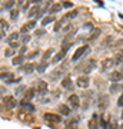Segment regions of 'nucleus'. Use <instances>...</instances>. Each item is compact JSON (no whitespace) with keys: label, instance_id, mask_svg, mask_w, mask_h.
Wrapping results in <instances>:
<instances>
[{"label":"nucleus","instance_id":"nucleus-1","mask_svg":"<svg viewBox=\"0 0 123 129\" xmlns=\"http://www.w3.org/2000/svg\"><path fill=\"white\" fill-rule=\"evenodd\" d=\"M96 68V60L95 59H89L85 64H82V66H79V69H82L83 70V73L87 75V73H90L92 70Z\"/></svg>","mask_w":123,"mask_h":129},{"label":"nucleus","instance_id":"nucleus-2","mask_svg":"<svg viewBox=\"0 0 123 129\" xmlns=\"http://www.w3.org/2000/svg\"><path fill=\"white\" fill-rule=\"evenodd\" d=\"M97 108L100 109V111H105V109H107V106H109V98H107V95H100V96L97 98Z\"/></svg>","mask_w":123,"mask_h":129},{"label":"nucleus","instance_id":"nucleus-3","mask_svg":"<svg viewBox=\"0 0 123 129\" xmlns=\"http://www.w3.org/2000/svg\"><path fill=\"white\" fill-rule=\"evenodd\" d=\"M86 53H89V46H87V45L77 47V49H76V52L73 53L72 60H77V59H80V57H82V56H85Z\"/></svg>","mask_w":123,"mask_h":129},{"label":"nucleus","instance_id":"nucleus-4","mask_svg":"<svg viewBox=\"0 0 123 129\" xmlns=\"http://www.w3.org/2000/svg\"><path fill=\"white\" fill-rule=\"evenodd\" d=\"M45 120L52 125H57L62 122V116L56 115V113H45Z\"/></svg>","mask_w":123,"mask_h":129},{"label":"nucleus","instance_id":"nucleus-5","mask_svg":"<svg viewBox=\"0 0 123 129\" xmlns=\"http://www.w3.org/2000/svg\"><path fill=\"white\" fill-rule=\"evenodd\" d=\"M3 105H5L6 109H13V108H16L17 102L13 96H5L3 98Z\"/></svg>","mask_w":123,"mask_h":129},{"label":"nucleus","instance_id":"nucleus-6","mask_svg":"<svg viewBox=\"0 0 123 129\" xmlns=\"http://www.w3.org/2000/svg\"><path fill=\"white\" fill-rule=\"evenodd\" d=\"M122 79H123V73L122 72H119V70H114V72H112V73L109 75V80L110 82H113V83L122 82Z\"/></svg>","mask_w":123,"mask_h":129},{"label":"nucleus","instance_id":"nucleus-7","mask_svg":"<svg viewBox=\"0 0 123 129\" xmlns=\"http://www.w3.org/2000/svg\"><path fill=\"white\" fill-rule=\"evenodd\" d=\"M64 72V68H57V69H55L53 72L50 73V80H53V82H56V80H59V79H62V75H63Z\"/></svg>","mask_w":123,"mask_h":129},{"label":"nucleus","instance_id":"nucleus-8","mask_svg":"<svg viewBox=\"0 0 123 129\" xmlns=\"http://www.w3.org/2000/svg\"><path fill=\"white\" fill-rule=\"evenodd\" d=\"M90 85V79H89V76H80V78H77V86L79 88H87Z\"/></svg>","mask_w":123,"mask_h":129},{"label":"nucleus","instance_id":"nucleus-9","mask_svg":"<svg viewBox=\"0 0 123 129\" xmlns=\"http://www.w3.org/2000/svg\"><path fill=\"white\" fill-rule=\"evenodd\" d=\"M0 79L6 80V82H9V83H13V82H17L19 80V79H14L13 73H10V72H3V73L0 75Z\"/></svg>","mask_w":123,"mask_h":129},{"label":"nucleus","instance_id":"nucleus-10","mask_svg":"<svg viewBox=\"0 0 123 129\" xmlns=\"http://www.w3.org/2000/svg\"><path fill=\"white\" fill-rule=\"evenodd\" d=\"M69 103H70V106H72L73 109H77L79 106H80L79 96L77 95H72V96H69Z\"/></svg>","mask_w":123,"mask_h":129},{"label":"nucleus","instance_id":"nucleus-11","mask_svg":"<svg viewBox=\"0 0 123 129\" xmlns=\"http://www.w3.org/2000/svg\"><path fill=\"white\" fill-rule=\"evenodd\" d=\"M113 64H114V59H112V57H107V59H105L103 62H102V70L110 69V68H113Z\"/></svg>","mask_w":123,"mask_h":129},{"label":"nucleus","instance_id":"nucleus-12","mask_svg":"<svg viewBox=\"0 0 123 129\" xmlns=\"http://www.w3.org/2000/svg\"><path fill=\"white\" fill-rule=\"evenodd\" d=\"M77 16V10H70V12H67V13L63 14V17H62V20H63L64 23L67 22V20H73V19Z\"/></svg>","mask_w":123,"mask_h":129},{"label":"nucleus","instance_id":"nucleus-13","mask_svg":"<svg viewBox=\"0 0 123 129\" xmlns=\"http://www.w3.org/2000/svg\"><path fill=\"white\" fill-rule=\"evenodd\" d=\"M34 27H36V22H34V20H30V22H27L24 26H22L20 32L26 33V32H29V30H32V29H34Z\"/></svg>","mask_w":123,"mask_h":129},{"label":"nucleus","instance_id":"nucleus-14","mask_svg":"<svg viewBox=\"0 0 123 129\" xmlns=\"http://www.w3.org/2000/svg\"><path fill=\"white\" fill-rule=\"evenodd\" d=\"M89 129H99V119H97V115H93L92 119L89 120Z\"/></svg>","mask_w":123,"mask_h":129},{"label":"nucleus","instance_id":"nucleus-15","mask_svg":"<svg viewBox=\"0 0 123 129\" xmlns=\"http://www.w3.org/2000/svg\"><path fill=\"white\" fill-rule=\"evenodd\" d=\"M34 95H36V90H34V89H27V90L24 92V96H23V101H26V102L32 101L33 98H34Z\"/></svg>","mask_w":123,"mask_h":129},{"label":"nucleus","instance_id":"nucleus-16","mask_svg":"<svg viewBox=\"0 0 123 129\" xmlns=\"http://www.w3.org/2000/svg\"><path fill=\"white\" fill-rule=\"evenodd\" d=\"M37 90H39V93H46V90H47V83L45 80H39L37 82Z\"/></svg>","mask_w":123,"mask_h":129},{"label":"nucleus","instance_id":"nucleus-17","mask_svg":"<svg viewBox=\"0 0 123 129\" xmlns=\"http://www.w3.org/2000/svg\"><path fill=\"white\" fill-rule=\"evenodd\" d=\"M24 59H26V56H23V55L14 56L13 60H12V63H13L14 66H17V64H23V63H24Z\"/></svg>","mask_w":123,"mask_h":129},{"label":"nucleus","instance_id":"nucleus-18","mask_svg":"<svg viewBox=\"0 0 123 129\" xmlns=\"http://www.w3.org/2000/svg\"><path fill=\"white\" fill-rule=\"evenodd\" d=\"M22 70L24 72V73H32L33 70H34V64L33 63H27V64H23V68H22Z\"/></svg>","mask_w":123,"mask_h":129},{"label":"nucleus","instance_id":"nucleus-19","mask_svg":"<svg viewBox=\"0 0 123 129\" xmlns=\"http://www.w3.org/2000/svg\"><path fill=\"white\" fill-rule=\"evenodd\" d=\"M62 88H64V89H72V79L70 78H64L63 80H62Z\"/></svg>","mask_w":123,"mask_h":129},{"label":"nucleus","instance_id":"nucleus-20","mask_svg":"<svg viewBox=\"0 0 123 129\" xmlns=\"http://www.w3.org/2000/svg\"><path fill=\"white\" fill-rule=\"evenodd\" d=\"M59 112L62 113V115L67 116V115H70V108H69V106H66V105H60L59 106Z\"/></svg>","mask_w":123,"mask_h":129},{"label":"nucleus","instance_id":"nucleus-21","mask_svg":"<svg viewBox=\"0 0 123 129\" xmlns=\"http://www.w3.org/2000/svg\"><path fill=\"white\" fill-rule=\"evenodd\" d=\"M99 36H100V29H95V30H92V35L89 36V42H93Z\"/></svg>","mask_w":123,"mask_h":129},{"label":"nucleus","instance_id":"nucleus-22","mask_svg":"<svg viewBox=\"0 0 123 129\" xmlns=\"http://www.w3.org/2000/svg\"><path fill=\"white\" fill-rule=\"evenodd\" d=\"M52 55H53V49H47V50L43 53V56H42V62H47V60L50 59Z\"/></svg>","mask_w":123,"mask_h":129},{"label":"nucleus","instance_id":"nucleus-23","mask_svg":"<svg viewBox=\"0 0 123 129\" xmlns=\"http://www.w3.org/2000/svg\"><path fill=\"white\" fill-rule=\"evenodd\" d=\"M64 56H66V52H63V50H60L59 53H57V55H56L55 57H53V60H52V62H53V63H57V62H60V60L63 59Z\"/></svg>","mask_w":123,"mask_h":129},{"label":"nucleus","instance_id":"nucleus-24","mask_svg":"<svg viewBox=\"0 0 123 129\" xmlns=\"http://www.w3.org/2000/svg\"><path fill=\"white\" fill-rule=\"evenodd\" d=\"M99 125H102V129H109V122L106 120V116H105V115H102V116H100Z\"/></svg>","mask_w":123,"mask_h":129},{"label":"nucleus","instance_id":"nucleus-25","mask_svg":"<svg viewBox=\"0 0 123 129\" xmlns=\"http://www.w3.org/2000/svg\"><path fill=\"white\" fill-rule=\"evenodd\" d=\"M19 36H20V33H17V32H14V33H12L9 37H7V42L9 43H13V42H17L19 40Z\"/></svg>","mask_w":123,"mask_h":129},{"label":"nucleus","instance_id":"nucleus-26","mask_svg":"<svg viewBox=\"0 0 123 129\" xmlns=\"http://www.w3.org/2000/svg\"><path fill=\"white\" fill-rule=\"evenodd\" d=\"M62 7H63V6H62V3H55V5L50 7V12H52V13H57V12H60V10H62Z\"/></svg>","mask_w":123,"mask_h":129},{"label":"nucleus","instance_id":"nucleus-27","mask_svg":"<svg viewBox=\"0 0 123 129\" xmlns=\"http://www.w3.org/2000/svg\"><path fill=\"white\" fill-rule=\"evenodd\" d=\"M40 12V9L37 7V6H34V7H32V9L29 10V13H27V16L29 17H33V16H37V13Z\"/></svg>","mask_w":123,"mask_h":129},{"label":"nucleus","instance_id":"nucleus-28","mask_svg":"<svg viewBox=\"0 0 123 129\" xmlns=\"http://www.w3.org/2000/svg\"><path fill=\"white\" fill-rule=\"evenodd\" d=\"M120 89H123V85H119V83H113V85L110 86V92H112V93H116L117 90H120Z\"/></svg>","mask_w":123,"mask_h":129},{"label":"nucleus","instance_id":"nucleus-29","mask_svg":"<svg viewBox=\"0 0 123 129\" xmlns=\"http://www.w3.org/2000/svg\"><path fill=\"white\" fill-rule=\"evenodd\" d=\"M50 22H55V17H53V16H46V17H43V20H42V24L46 26V24H49Z\"/></svg>","mask_w":123,"mask_h":129},{"label":"nucleus","instance_id":"nucleus-30","mask_svg":"<svg viewBox=\"0 0 123 129\" xmlns=\"http://www.w3.org/2000/svg\"><path fill=\"white\" fill-rule=\"evenodd\" d=\"M7 29H9V23H7V22H6L5 19H0V30H7Z\"/></svg>","mask_w":123,"mask_h":129},{"label":"nucleus","instance_id":"nucleus-31","mask_svg":"<svg viewBox=\"0 0 123 129\" xmlns=\"http://www.w3.org/2000/svg\"><path fill=\"white\" fill-rule=\"evenodd\" d=\"M46 68H47V62H42V63L36 68V70L39 72V73H42V72H45L46 70Z\"/></svg>","mask_w":123,"mask_h":129},{"label":"nucleus","instance_id":"nucleus-32","mask_svg":"<svg viewBox=\"0 0 123 129\" xmlns=\"http://www.w3.org/2000/svg\"><path fill=\"white\" fill-rule=\"evenodd\" d=\"M20 105H22L23 108H24V109H29L30 112H33V109H34V108H33V106L30 105L29 102H26V101H22V103H20Z\"/></svg>","mask_w":123,"mask_h":129},{"label":"nucleus","instance_id":"nucleus-33","mask_svg":"<svg viewBox=\"0 0 123 129\" xmlns=\"http://www.w3.org/2000/svg\"><path fill=\"white\" fill-rule=\"evenodd\" d=\"M63 24H64V22L62 20V19H60V20H57V22L55 23V32H57V30H60V29L63 27Z\"/></svg>","mask_w":123,"mask_h":129},{"label":"nucleus","instance_id":"nucleus-34","mask_svg":"<svg viewBox=\"0 0 123 129\" xmlns=\"http://www.w3.org/2000/svg\"><path fill=\"white\" fill-rule=\"evenodd\" d=\"M17 16H19V10L17 9H12L10 10V19H12V20H16Z\"/></svg>","mask_w":123,"mask_h":129},{"label":"nucleus","instance_id":"nucleus-35","mask_svg":"<svg viewBox=\"0 0 123 129\" xmlns=\"http://www.w3.org/2000/svg\"><path fill=\"white\" fill-rule=\"evenodd\" d=\"M13 5H14V0H7L5 5V9L6 10H12L13 9Z\"/></svg>","mask_w":123,"mask_h":129},{"label":"nucleus","instance_id":"nucleus-36","mask_svg":"<svg viewBox=\"0 0 123 129\" xmlns=\"http://www.w3.org/2000/svg\"><path fill=\"white\" fill-rule=\"evenodd\" d=\"M19 118H20V119H23V120H32V116L30 115H24V112H20V113H19Z\"/></svg>","mask_w":123,"mask_h":129},{"label":"nucleus","instance_id":"nucleus-37","mask_svg":"<svg viewBox=\"0 0 123 129\" xmlns=\"http://www.w3.org/2000/svg\"><path fill=\"white\" fill-rule=\"evenodd\" d=\"M119 62H123V53H117L114 57V63H119Z\"/></svg>","mask_w":123,"mask_h":129},{"label":"nucleus","instance_id":"nucleus-38","mask_svg":"<svg viewBox=\"0 0 123 129\" xmlns=\"http://www.w3.org/2000/svg\"><path fill=\"white\" fill-rule=\"evenodd\" d=\"M76 126H77V125H76V120H74V122H69L66 129H76Z\"/></svg>","mask_w":123,"mask_h":129},{"label":"nucleus","instance_id":"nucleus-39","mask_svg":"<svg viewBox=\"0 0 123 129\" xmlns=\"http://www.w3.org/2000/svg\"><path fill=\"white\" fill-rule=\"evenodd\" d=\"M117 106H120V108H123V93L119 96V101H117Z\"/></svg>","mask_w":123,"mask_h":129},{"label":"nucleus","instance_id":"nucleus-40","mask_svg":"<svg viewBox=\"0 0 123 129\" xmlns=\"http://www.w3.org/2000/svg\"><path fill=\"white\" fill-rule=\"evenodd\" d=\"M62 6H63V7H67V9H70V7H73V5L70 3V2H63V3H62Z\"/></svg>","mask_w":123,"mask_h":129},{"label":"nucleus","instance_id":"nucleus-41","mask_svg":"<svg viewBox=\"0 0 123 129\" xmlns=\"http://www.w3.org/2000/svg\"><path fill=\"white\" fill-rule=\"evenodd\" d=\"M109 129H119V125L116 123V122H112V123L109 125Z\"/></svg>","mask_w":123,"mask_h":129},{"label":"nucleus","instance_id":"nucleus-42","mask_svg":"<svg viewBox=\"0 0 123 129\" xmlns=\"http://www.w3.org/2000/svg\"><path fill=\"white\" fill-rule=\"evenodd\" d=\"M9 45H10V47L14 50V49H17L19 47V42H13V43H9Z\"/></svg>","mask_w":123,"mask_h":129},{"label":"nucleus","instance_id":"nucleus-43","mask_svg":"<svg viewBox=\"0 0 123 129\" xmlns=\"http://www.w3.org/2000/svg\"><path fill=\"white\" fill-rule=\"evenodd\" d=\"M39 55V50H34V52H32L30 55L27 56V57H30V59H33V57H36V56Z\"/></svg>","mask_w":123,"mask_h":129},{"label":"nucleus","instance_id":"nucleus-44","mask_svg":"<svg viewBox=\"0 0 123 129\" xmlns=\"http://www.w3.org/2000/svg\"><path fill=\"white\" fill-rule=\"evenodd\" d=\"M14 53V50L13 49H12V47H10V49H7V50H6V56H12Z\"/></svg>","mask_w":123,"mask_h":129},{"label":"nucleus","instance_id":"nucleus-45","mask_svg":"<svg viewBox=\"0 0 123 129\" xmlns=\"http://www.w3.org/2000/svg\"><path fill=\"white\" fill-rule=\"evenodd\" d=\"M29 40H30V36H29V35H24V36H23V43H27Z\"/></svg>","mask_w":123,"mask_h":129},{"label":"nucleus","instance_id":"nucleus-46","mask_svg":"<svg viewBox=\"0 0 123 129\" xmlns=\"http://www.w3.org/2000/svg\"><path fill=\"white\" fill-rule=\"evenodd\" d=\"M45 30H36V36H42V35H45Z\"/></svg>","mask_w":123,"mask_h":129},{"label":"nucleus","instance_id":"nucleus-47","mask_svg":"<svg viewBox=\"0 0 123 129\" xmlns=\"http://www.w3.org/2000/svg\"><path fill=\"white\" fill-rule=\"evenodd\" d=\"M26 49H27V47H26V46H22V49H20V53H22V55H23V53L26 52Z\"/></svg>","mask_w":123,"mask_h":129},{"label":"nucleus","instance_id":"nucleus-48","mask_svg":"<svg viewBox=\"0 0 123 129\" xmlns=\"http://www.w3.org/2000/svg\"><path fill=\"white\" fill-rule=\"evenodd\" d=\"M116 45H119V46H122V45H123V39H120L119 42H116Z\"/></svg>","mask_w":123,"mask_h":129},{"label":"nucleus","instance_id":"nucleus-49","mask_svg":"<svg viewBox=\"0 0 123 129\" xmlns=\"http://www.w3.org/2000/svg\"><path fill=\"white\" fill-rule=\"evenodd\" d=\"M70 29H72V26L69 24V26H66V27H64V32H67V30H70Z\"/></svg>","mask_w":123,"mask_h":129},{"label":"nucleus","instance_id":"nucleus-50","mask_svg":"<svg viewBox=\"0 0 123 129\" xmlns=\"http://www.w3.org/2000/svg\"><path fill=\"white\" fill-rule=\"evenodd\" d=\"M33 3H37V2H40V0H32Z\"/></svg>","mask_w":123,"mask_h":129},{"label":"nucleus","instance_id":"nucleus-51","mask_svg":"<svg viewBox=\"0 0 123 129\" xmlns=\"http://www.w3.org/2000/svg\"><path fill=\"white\" fill-rule=\"evenodd\" d=\"M120 129H123V123H122V125H120Z\"/></svg>","mask_w":123,"mask_h":129},{"label":"nucleus","instance_id":"nucleus-52","mask_svg":"<svg viewBox=\"0 0 123 129\" xmlns=\"http://www.w3.org/2000/svg\"><path fill=\"white\" fill-rule=\"evenodd\" d=\"M2 37H3V35H2V33H0V39H2Z\"/></svg>","mask_w":123,"mask_h":129},{"label":"nucleus","instance_id":"nucleus-53","mask_svg":"<svg viewBox=\"0 0 123 129\" xmlns=\"http://www.w3.org/2000/svg\"><path fill=\"white\" fill-rule=\"evenodd\" d=\"M0 111H2V108H0Z\"/></svg>","mask_w":123,"mask_h":129}]
</instances>
